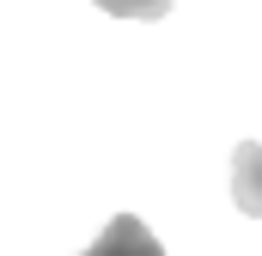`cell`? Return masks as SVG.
<instances>
[{
	"label": "cell",
	"instance_id": "obj_1",
	"mask_svg": "<svg viewBox=\"0 0 262 256\" xmlns=\"http://www.w3.org/2000/svg\"><path fill=\"white\" fill-rule=\"evenodd\" d=\"M79 256H165V244L146 232V220H134V214H116L104 232H98V244Z\"/></svg>",
	"mask_w": 262,
	"mask_h": 256
},
{
	"label": "cell",
	"instance_id": "obj_2",
	"mask_svg": "<svg viewBox=\"0 0 262 256\" xmlns=\"http://www.w3.org/2000/svg\"><path fill=\"white\" fill-rule=\"evenodd\" d=\"M232 201L244 214H262V146L256 140H244L232 153Z\"/></svg>",
	"mask_w": 262,
	"mask_h": 256
},
{
	"label": "cell",
	"instance_id": "obj_3",
	"mask_svg": "<svg viewBox=\"0 0 262 256\" xmlns=\"http://www.w3.org/2000/svg\"><path fill=\"white\" fill-rule=\"evenodd\" d=\"M104 12H116V18H165L171 12V0H98Z\"/></svg>",
	"mask_w": 262,
	"mask_h": 256
}]
</instances>
